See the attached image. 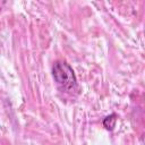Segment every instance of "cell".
Here are the masks:
<instances>
[{"instance_id": "2", "label": "cell", "mask_w": 145, "mask_h": 145, "mask_svg": "<svg viewBox=\"0 0 145 145\" xmlns=\"http://www.w3.org/2000/svg\"><path fill=\"white\" fill-rule=\"evenodd\" d=\"M116 121H117V116H116V113H112V114H110V116L104 118L103 126L105 127V129L112 130L114 128V126H116Z\"/></svg>"}, {"instance_id": "1", "label": "cell", "mask_w": 145, "mask_h": 145, "mask_svg": "<svg viewBox=\"0 0 145 145\" xmlns=\"http://www.w3.org/2000/svg\"><path fill=\"white\" fill-rule=\"evenodd\" d=\"M52 75L62 91L74 92L77 88V79L69 63L65 61H56L52 67Z\"/></svg>"}, {"instance_id": "3", "label": "cell", "mask_w": 145, "mask_h": 145, "mask_svg": "<svg viewBox=\"0 0 145 145\" xmlns=\"http://www.w3.org/2000/svg\"><path fill=\"white\" fill-rule=\"evenodd\" d=\"M0 10H1V8H0Z\"/></svg>"}]
</instances>
